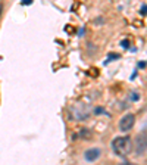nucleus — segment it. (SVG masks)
<instances>
[{
	"mask_svg": "<svg viewBox=\"0 0 147 165\" xmlns=\"http://www.w3.org/2000/svg\"><path fill=\"white\" fill-rule=\"evenodd\" d=\"M112 150L118 156H128L132 150V142H131V137L128 136H119L115 137L112 140Z\"/></svg>",
	"mask_w": 147,
	"mask_h": 165,
	"instance_id": "1",
	"label": "nucleus"
},
{
	"mask_svg": "<svg viewBox=\"0 0 147 165\" xmlns=\"http://www.w3.org/2000/svg\"><path fill=\"white\" fill-rule=\"evenodd\" d=\"M2 7H3V6H2V3H0V12H2Z\"/></svg>",
	"mask_w": 147,
	"mask_h": 165,
	"instance_id": "9",
	"label": "nucleus"
},
{
	"mask_svg": "<svg viewBox=\"0 0 147 165\" xmlns=\"http://www.w3.org/2000/svg\"><path fill=\"white\" fill-rule=\"evenodd\" d=\"M136 154L137 155H143L147 152V128L138 133L136 137Z\"/></svg>",
	"mask_w": 147,
	"mask_h": 165,
	"instance_id": "2",
	"label": "nucleus"
},
{
	"mask_svg": "<svg viewBox=\"0 0 147 165\" xmlns=\"http://www.w3.org/2000/svg\"><path fill=\"white\" fill-rule=\"evenodd\" d=\"M141 13H143V15H146V13H147V5H144L141 7Z\"/></svg>",
	"mask_w": 147,
	"mask_h": 165,
	"instance_id": "5",
	"label": "nucleus"
},
{
	"mask_svg": "<svg viewBox=\"0 0 147 165\" xmlns=\"http://www.w3.org/2000/svg\"><path fill=\"white\" fill-rule=\"evenodd\" d=\"M121 165H136V164H130V162H125V164H121Z\"/></svg>",
	"mask_w": 147,
	"mask_h": 165,
	"instance_id": "8",
	"label": "nucleus"
},
{
	"mask_svg": "<svg viewBox=\"0 0 147 165\" xmlns=\"http://www.w3.org/2000/svg\"><path fill=\"white\" fill-rule=\"evenodd\" d=\"M134 124H136V115L134 114H127L119 120V130L127 133V131H130L131 128L134 127Z\"/></svg>",
	"mask_w": 147,
	"mask_h": 165,
	"instance_id": "3",
	"label": "nucleus"
},
{
	"mask_svg": "<svg viewBox=\"0 0 147 165\" xmlns=\"http://www.w3.org/2000/svg\"><path fill=\"white\" fill-rule=\"evenodd\" d=\"M100 155H102V150L99 148H90L84 152V158L88 162H94V161H97L100 158Z\"/></svg>",
	"mask_w": 147,
	"mask_h": 165,
	"instance_id": "4",
	"label": "nucleus"
},
{
	"mask_svg": "<svg viewBox=\"0 0 147 165\" xmlns=\"http://www.w3.org/2000/svg\"><path fill=\"white\" fill-rule=\"evenodd\" d=\"M122 46H124V47H128V41L124 40V41H122Z\"/></svg>",
	"mask_w": 147,
	"mask_h": 165,
	"instance_id": "7",
	"label": "nucleus"
},
{
	"mask_svg": "<svg viewBox=\"0 0 147 165\" xmlns=\"http://www.w3.org/2000/svg\"><path fill=\"white\" fill-rule=\"evenodd\" d=\"M31 2H33V0H24L22 5H31Z\"/></svg>",
	"mask_w": 147,
	"mask_h": 165,
	"instance_id": "6",
	"label": "nucleus"
}]
</instances>
